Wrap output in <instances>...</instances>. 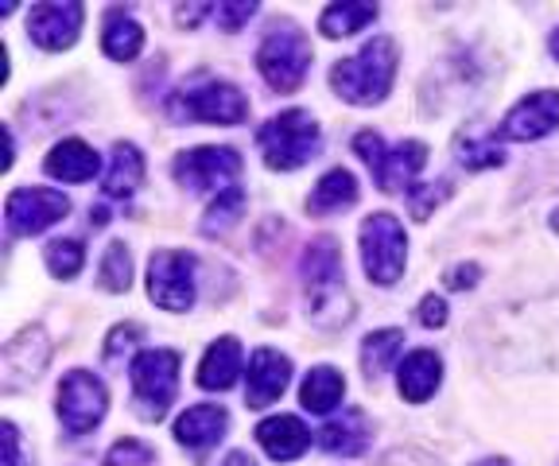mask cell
I'll use <instances>...</instances> for the list:
<instances>
[{"label":"cell","instance_id":"29","mask_svg":"<svg viewBox=\"0 0 559 466\" xmlns=\"http://www.w3.org/2000/svg\"><path fill=\"white\" fill-rule=\"evenodd\" d=\"M241 211H245V191H241V187H226V191H218L214 206L206 211L202 229H206V234H226V229L241 218Z\"/></svg>","mask_w":559,"mask_h":466},{"label":"cell","instance_id":"42","mask_svg":"<svg viewBox=\"0 0 559 466\" xmlns=\"http://www.w3.org/2000/svg\"><path fill=\"white\" fill-rule=\"evenodd\" d=\"M478 466H509L506 458H489V463H478Z\"/></svg>","mask_w":559,"mask_h":466},{"label":"cell","instance_id":"7","mask_svg":"<svg viewBox=\"0 0 559 466\" xmlns=\"http://www.w3.org/2000/svg\"><path fill=\"white\" fill-rule=\"evenodd\" d=\"M257 67H261L264 82L280 94H292L299 89V82L311 71V44H307L304 32H296L292 24L272 27L264 36L261 51H257Z\"/></svg>","mask_w":559,"mask_h":466},{"label":"cell","instance_id":"10","mask_svg":"<svg viewBox=\"0 0 559 466\" xmlns=\"http://www.w3.org/2000/svg\"><path fill=\"white\" fill-rule=\"evenodd\" d=\"M70 199L62 191H51V187H20V191L9 194L4 203V222H9V234L16 238H35L51 229L59 218H67Z\"/></svg>","mask_w":559,"mask_h":466},{"label":"cell","instance_id":"28","mask_svg":"<svg viewBox=\"0 0 559 466\" xmlns=\"http://www.w3.org/2000/svg\"><path fill=\"white\" fill-rule=\"evenodd\" d=\"M404 346V335L401 331H373V335L361 343V366H366V378H381L389 366H393V358L401 354Z\"/></svg>","mask_w":559,"mask_h":466},{"label":"cell","instance_id":"3","mask_svg":"<svg viewBox=\"0 0 559 466\" xmlns=\"http://www.w3.org/2000/svg\"><path fill=\"white\" fill-rule=\"evenodd\" d=\"M304 276H307V291H311V303H314V319L323 326L346 323L349 303H346V288H342L338 241L334 238L311 241L304 253Z\"/></svg>","mask_w":559,"mask_h":466},{"label":"cell","instance_id":"19","mask_svg":"<svg viewBox=\"0 0 559 466\" xmlns=\"http://www.w3.org/2000/svg\"><path fill=\"white\" fill-rule=\"evenodd\" d=\"M439 381H443V361H439L431 350H412L408 358L401 361V378H396V385H401V396L412 401V405H424V401L439 389Z\"/></svg>","mask_w":559,"mask_h":466},{"label":"cell","instance_id":"21","mask_svg":"<svg viewBox=\"0 0 559 466\" xmlns=\"http://www.w3.org/2000/svg\"><path fill=\"white\" fill-rule=\"evenodd\" d=\"M369 443V423H366V413L361 408H346L342 416H334L323 431H319V447L331 451V455H361Z\"/></svg>","mask_w":559,"mask_h":466},{"label":"cell","instance_id":"24","mask_svg":"<svg viewBox=\"0 0 559 466\" xmlns=\"http://www.w3.org/2000/svg\"><path fill=\"white\" fill-rule=\"evenodd\" d=\"M144 47V27L129 16L124 9H114L105 16V32H102V51L117 62H132Z\"/></svg>","mask_w":559,"mask_h":466},{"label":"cell","instance_id":"39","mask_svg":"<svg viewBox=\"0 0 559 466\" xmlns=\"http://www.w3.org/2000/svg\"><path fill=\"white\" fill-rule=\"evenodd\" d=\"M0 440H4V466H20V431L16 423H0Z\"/></svg>","mask_w":559,"mask_h":466},{"label":"cell","instance_id":"26","mask_svg":"<svg viewBox=\"0 0 559 466\" xmlns=\"http://www.w3.org/2000/svg\"><path fill=\"white\" fill-rule=\"evenodd\" d=\"M342 396H346V378L331 366H319L304 378V389H299V401H304L307 413H331V408L342 405Z\"/></svg>","mask_w":559,"mask_h":466},{"label":"cell","instance_id":"25","mask_svg":"<svg viewBox=\"0 0 559 466\" xmlns=\"http://www.w3.org/2000/svg\"><path fill=\"white\" fill-rule=\"evenodd\" d=\"M354 203H358V179L349 176L346 168H334L314 183L311 199H307V211L334 214V211H342V206H354Z\"/></svg>","mask_w":559,"mask_h":466},{"label":"cell","instance_id":"17","mask_svg":"<svg viewBox=\"0 0 559 466\" xmlns=\"http://www.w3.org/2000/svg\"><path fill=\"white\" fill-rule=\"evenodd\" d=\"M257 440L269 451V458L276 463H292L311 447V431L304 428L299 416H269V420L257 428Z\"/></svg>","mask_w":559,"mask_h":466},{"label":"cell","instance_id":"23","mask_svg":"<svg viewBox=\"0 0 559 466\" xmlns=\"http://www.w3.org/2000/svg\"><path fill=\"white\" fill-rule=\"evenodd\" d=\"M237 373H241V343L237 338H218V343L210 346L206 350V358H202V366H199V385L202 389H229L237 381Z\"/></svg>","mask_w":559,"mask_h":466},{"label":"cell","instance_id":"16","mask_svg":"<svg viewBox=\"0 0 559 466\" xmlns=\"http://www.w3.org/2000/svg\"><path fill=\"white\" fill-rule=\"evenodd\" d=\"M47 358H51V343H47V335L39 326H32V331H24L20 338H12V343L4 346V389L35 381L44 373Z\"/></svg>","mask_w":559,"mask_h":466},{"label":"cell","instance_id":"8","mask_svg":"<svg viewBox=\"0 0 559 466\" xmlns=\"http://www.w3.org/2000/svg\"><path fill=\"white\" fill-rule=\"evenodd\" d=\"M361 264L369 280L396 284L404 273V229L393 214H369L361 222Z\"/></svg>","mask_w":559,"mask_h":466},{"label":"cell","instance_id":"2","mask_svg":"<svg viewBox=\"0 0 559 466\" xmlns=\"http://www.w3.org/2000/svg\"><path fill=\"white\" fill-rule=\"evenodd\" d=\"M257 144H261L264 164H269L272 171H296V168H304L307 159L319 156V148H323V132H319V124H314L311 113L288 109V113H280L261 124Z\"/></svg>","mask_w":559,"mask_h":466},{"label":"cell","instance_id":"12","mask_svg":"<svg viewBox=\"0 0 559 466\" xmlns=\"http://www.w3.org/2000/svg\"><path fill=\"white\" fill-rule=\"evenodd\" d=\"M241 176V156L234 148H191L175 159V179L191 191H226L229 179Z\"/></svg>","mask_w":559,"mask_h":466},{"label":"cell","instance_id":"6","mask_svg":"<svg viewBox=\"0 0 559 466\" xmlns=\"http://www.w3.org/2000/svg\"><path fill=\"white\" fill-rule=\"evenodd\" d=\"M354 152L366 159L369 171H373V179H377V187L389 191V194L401 191V187H408L412 179H416V171L428 164V144L401 141V144L389 148L377 132H358V136H354Z\"/></svg>","mask_w":559,"mask_h":466},{"label":"cell","instance_id":"40","mask_svg":"<svg viewBox=\"0 0 559 466\" xmlns=\"http://www.w3.org/2000/svg\"><path fill=\"white\" fill-rule=\"evenodd\" d=\"M222 466H257V463L245 455V451H234V455H226V463H222Z\"/></svg>","mask_w":559,"mask_h":466},{"label":"cell","instance_id":"22","mask_svg":"<svg viewBox=\"0 0 559 466\" xmlns=\"http://www.w3.org/2000/svg\"><path fill=\"white\" fill-rule=\"evenodd\" d=\"M144 183V156H140L136 144H114L109 152V171L102 179V191L109 199H129L136 194V187Z\"/></svg>","mask_w":559,"mask_h":466},{"label":"cell","instance_id":"30","mask_svg":"<svg viewBox=\"0 0 559 466\" xmlns=\"http://www.w3.org/2000/svg\"><path fill=\"white\" fill-rule=\"evenodd\" d=\"M97 280H102L105 291H129V284H132V256H129V249H124L121 241H114V246L105 249Z\"/></svg>","mask_w":559,"mask_h":466},{"label":"cell","instance_id":"32","mask_svg":"<svg viewBox=\"0 0 559 466\" xmlns=\"http://www.w3.org/2000/svg\"><path fill=\"white\" fill-rule=\"evenodd\" d=\"M459 159H463V168L478 171V168H498L506 152L498 148L493 141H474V136H459Z\"/></svg>","mask_w":559,"mask_h":466},{"label":"cell","instance_id":"27","mask_svg":"<svg viewBox=\"0 0 559 466\" xmlns=\"http://www.w3.org/2000/svg\"><path fill=\"white\" fill-rule=\"evenodd\" d=\"M377 20V4H354V0H342V4H331V9L319 16V32L326 39H342L361 32L366 24Z\"/></svg>","mask_w":559,"mask_h":466},{"label":"cell","instance_id":"11","mask_svg":"<svg viewBox=\"0 0 559 466\" xmlns=\"http://www.w3.org/2000/svg\"><path fill=\"white\" fill-rule=\"evenodd\" d=\"M109 408V393L105 385L86 370H70L59 385V420L70 435H86L90 428H97Z\"/></svg>","mask_w":559,"mask_h":466},{"label":"cell","instance_id":"34","mask_svg":"<svg viewBox=\"0 0 559 466\" xmlns=\"http://www.w3.org/2000/svg\"><path fill=\"white\" fill-rule=\"evenodd\" d=\"M451 194V183H428V191H419V187H408V203H412V214H416L419 222L428 218L431 206H439Z\"/></svg>","mask_w":559,"mask_h":466},{"label":"cell","instance_id":"43","mask_svg":"<svg viewBox=\"0 0 559 466\" xmlns=\"http://www.w3.org/2000/svg\"><path fill=\"white\" fill-rule=\"evenodd\" d=\"M551 226H556V234H559V206H556V214H551Z\"/></svg>","mask_w":559,"mask_h":466},{"label":"cell","instance_id":"13","mask_svg":"<svg viewBox=\"0 0 559 466\" xmlns=\"http://www.w3.org/2000/svg\"><path fill=\"white\" fill-rule=\"evenodd\" d=\"M82 20H86V9L74 4V0H55V4H35L27 12V36L35 44L44 47V51H62L79 39L82 32Z\"/></svg>","mask_w":559,"mask_h":466},{"label":"cell","instance_id":"5","mask_svg":"<svg viewBox=\"0 0 559 466\" xmlns=\"http://www.w3.org/2000/svg\"><path fill=\"white\" fill-rule=\"evenodd\" d=\"M167 113L175 121H210V124H241L249 117V101L229 82H199L167 97Z\"/></svg>","mask_w":559,"mask_h":466},{"label":"cell","instance_id":"35","mask_svg":"<svg viewBox=\"0 0 559 466\" xmlns=\"http://www.w3.org/2000/svg\"><path fill=\"white\" fill-rule=\"evenodd\" d=\"M257 4L253 0H241V4H214V20H218L226 32H237L245 20H253Z\"/></svg>","mask_w":559,"mask_h":466},{"label":"cell","instance_id":"31","mask_svg":"<svg viewBox=\"0 0 559 466\" xmlns=\"http://www.w3.org/2000/svg\"><path fill=\"white\" fill-rule=\"evenodd\" d=\"M82 264H86L82 241H51V246H47V268H51V276H59V280L79 276Z\"/></svg>","mask_w":559,"mask_h":466},{"label":"cell","instance_id":"14","mask_svg":"<svg viewBox=\"0 0 559 466\" xmlns=\"http://www.w3.org/2000/svg\"><path fill=\"white\" fill-rule=\"evenodd\" d=\"M559 129V94L556 89H536L524 101H516L501 121L506 141H540Z\"/></svg>","mask_w":559,"mask_h":466},{"label":"cell","instance_id":"41","mask_svg":"<svg viewBox=\"0 0 559 466\" xmlns=\"http://www.w3.org/2000/svg\"><path fill=\"white\" fill-rule=\"evenodd\" d=\"M551 55L559 59V27H556V36H551Z\"/></svg>","mask_w":559,"mask_h":466},{"label":"cell","instance_id":"38","mask_svg":"<svg viewBox=\"0 0 559 466\" xmlns=\"http://www.w3.org/2000/svg\"><path fill=\"white\" fill-rule=\"evenodd\" d=\"M478 276H481V268L478 264H454L451 273H447V288H474L478 284Z\"/></svg>","mask_w":559,"mask_h":466},{"label":"cell","instance_id":"9","mask_svg":"<svg viewBox=\"0 0 559 466\" xmlns=\"http://www.w3.org/2000/svg\"><path fill=\"white\" fill-rule=\"evenodd\" d=\"M148 296L164 311H191L194 303V256L159 249L148 261Z\"/></svg>","mask_w":559,"mask_h":466},{"label":"cell","instance_id":"36","mask_svg":"<svg viewBox=\"0 0 559 466\" xmlns=\"http://www.w3.org/2000/svg\"><path fill=\"white\" fill-rule=\"evenodd\" d=\"M140 338V326L129 323V326H117L114 335H109V346H105V358H117L121 350H129L132 343Z\"/></svg>","mask_w":559,"mask_h":466},{"label":"cell","instance_id":"4","mask_svg":"<svg viewBox=\"0 0 559 466\" xmlns=\"http://www.w3.org/2000/svg\"><path fill=\"white\" fill-rule=\"evenodd\" d=\"M132 396H136L140 416L144 420H159L171 408L175 389H179V354L175 350H140L129 366Z\"/></svg>","mask_w":559,"mask_h":466},{"label":"cell","instance_id":"1","mask_svg":"<svg viewBox=\"0 0 559 466\" xmlns=\"http://www.w3.org/2000/svg\"><path fill=\"white\" fill-rule=\"evenodd\" d=\"M396 79V44L389 36H377L361 47L354 59H342L331 71V86L338 97L354 101V106H373L389 94Z\"/></svg>","mask_w":559,"mask_h":466},{"label":"cell","instance_id":"37","mask_svg":"<svg viewBox=\"0 0 559 466\" xmlns=\"http://www.w3.org/2000/svg\"><path fill=\"white\" fill-rule=\"evenodd\" d=\"M419 323L424 326H443L447 323V303L439 296H424L419 303Z\"/></svg>","mask_w":559,"mask_h":466},{"label":"cell","instance_id":"15","mask_svg":"<svg viewBox=\"0 0 559 466\" xmlns=\"http://www.w3.org/2000/svg\"><path fill=\"white\" fill-rule=\"evenodd\" d=\"M288 381H292V361L280 350H272V346H261L249 358V373H245V405L269 408L288 389Z\"/></svg>","mask_w":559,"mask_h":466},{"label":"cell","instance_id":"20","mask_svg":"<svg viewBox=\"0 0 559 466\" xmlns=\"http://www.w3.org/2000/svg\"><path fill=\"white\" fill-rule=\"evenodd\" d=\"M44 168H47V176L62 179V183H86V179H94L97 168H102V156H97L86 141H62L51 148Z\"/></svg>","mask_w":559,"mask_h":466},{"label":"cell","instance_id":"18","mask_svg":"<svg viewBox=\"0 0 559 466\" xmlns=\"http://www.w3.org/2000/svg\"><path fill=\"white\" fill-rule=\"evenodd\" d=\"M229 428V413L222 405H194L187 408L179 420H175V440L183 443V447H210V443H218Z\"/></svg>","mask_w":559,"mask_h":466},{"label":"cell","instance_id":"33","mask_svg":"<svg viewBox=\"0 0 559 466\" xmlns=\"http://www.w3.org/2000/svg\"><path fill=\"white\" fill-rule=\"evenodd\" d=\"M152 463V447L140 440H121L109 447L105 455V466H148Z\"/></svg>","mask_w":559,"mask_h":466}]
</instances>
